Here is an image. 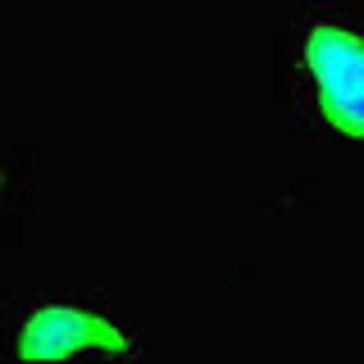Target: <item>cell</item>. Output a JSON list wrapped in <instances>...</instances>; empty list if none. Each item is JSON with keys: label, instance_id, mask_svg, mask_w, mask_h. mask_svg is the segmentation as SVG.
<instances>
[{"label": "cell", "instance_id": "6da1fadb", "mask_svg": "<svg viewBox=\"0 0 364 364\" xmlns=\"http://www.w3.org/2000/svg\"><path fill=\"white\" fill-rule=\"evenodd\" d=\"M305 68L314 82L318 114L346 136H364V37L318 23L305 37Z\"/></svg>", "mask_w": 364, "mask_h": 364}, {"label": "cell", "instance_id": "7a4b0ae2", "mask_svg": "<svg viewBox=\"0 0 364 364\" xmlns=\"http://www.w3.org/2000/svg\"><path fill=\"white\" fill-rule=\"evenodd\" d=\"M14 350L23 360H68V355H128L132 341L109 318L82 310V305H37L18 328Z\"/></svg>", "mask_w": 364, "mask_h": 364}, {"label": "cell", "instance_id": "3957f363", "mask_svg": "<svg viewBox=\"0 0 364 364\" xmlns=\"http://www.w3.org/2000/svg\"><path fill=\"white\" fill-rule=\"evenodd\" d=\"M0 187H5V173H0Z\"/></svg>", "mask_w": 364, "mask_h": 364}]
</instances>
